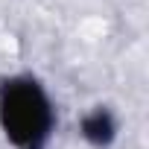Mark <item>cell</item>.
I'll list each match as a JSON object with an SVG mask.
<instances>
[{"mask_svg":"<svg viewBox=\"0 0 149 149\" xmlns=\"http://www.w3.org/2000/svg\"><path fill=\"white\" fill-rule=\"evenodd\" d=\"M0 132L12 149H47L56 132V105L32 73L0 79Z\"/></svg>","mask_w":149,"mask_h":149,"instance_id":"6da1fadb","label":"cell"},{"mask_svg":"<svg viewBox=\"0 0 149 149\" xmlns=\"http://www.w3.org/2000/svg\"><path fill=\"white\" fill-rule=\"evenodd\" d=\"M114 120L108 117V111H94V114H88L85 120H82V134L88 137V140H94V143H108L111 137H114Z\"/></svg>","mask_w":149,"mask_h":149,"instance_id":"7a4b0ae2","label":"cell"}]
</instances>
